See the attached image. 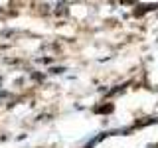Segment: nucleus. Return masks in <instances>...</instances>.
<instances>
[{
  "mask_svg": "<svg viewBox=\"0 0 158 148\" xmlns=\"http://www.w3.org/2000/svg\"><path fill=\"white\" fill-rule=\"evenodd\" d=\"M150 148H152V146H150Z\"/></svg>",
  "mask_w": 158,
  "mask_h": 148,
  "instance_id": "obj_1",
  "label": "nucleus"
}]
</instances>
